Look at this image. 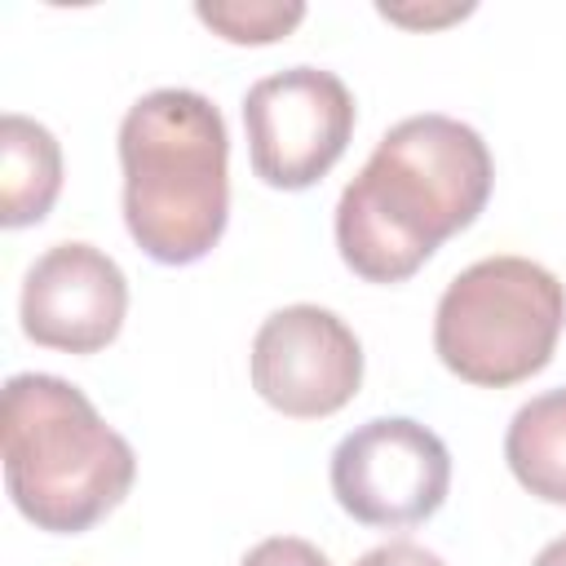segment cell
<instances>
[{
  "mask_svg": "<svg viewBox=\"0 0 566 566\" xmlns=\"http://www.w3.org/2000/svg\"><path fill=\"white\" fill-rule=\"evenodd\" d=\"M495 164L478 128L451 115L394 124L336 203L340 261L367 283L411 279L491 199Z\"/></svg>",
  "mask_w": 566,
  "mask_h": 566,
  "instance_id": "cell-1",
  "label": "cell"
},
{
  "mask_svg": "<svg viewBox=\"0 0 566 566\" xmlns=\"http://www.w3.org/2000/svg\"><path fill=\"white\" fill-rule=\"evenodd\" d=\"M124 226L159 265L203 261L230 217V137L195 88H155L119 124Z\"/></svg>",
  "mask_w": 566,
  "mask_h": 566,
  "instance_id": "cell-2",
  "label": "cell"
},
{
  "mask_svg": "<svg viewBox=\"0 0 566 566\" xmlns=\"http://www.w3.org/2000/svg\"><path fill=\"white\" fill-rule=\"evenodd\" d=\"M4 486L27 522L80 535L102 522L133 486L137 455L97 407L62 376L18 371L0 407Z\"/></svg>",
  "mask_w": 566,
  "mask_h": 566,
  "instance_id": "cell-3",
  "label": "cell"
},
{
  "mask_svg": "<svg viewBox=\"0 0 566 566\" xmlns=\"http://www.w3.org/2000/svg\"><path fill=\"white\" fill-rule=\"evenodd\" d=\"M566 327V287L531 256H486L460 270L433 314L442 367L482 389H509L548 367Z\"/></svg>",
  "mask_w": 566,
  "mask_h": 566,
  "instance_id": "cell-4",
  "label": "cell"
},
{
  "mask_svg": "<svg viewBox=\"0 0 566 566\" xmlns=\"http://www.w3.org/2000/svg\"><path fill=\"white\" fill-rule=\"evenodd\" d=\"M252 172L274 190H305L332 172L354 137V93L323 66H287L243 97Z\"/></svg>",
  "mask_w": 566,
  "mask_h": 566,
  "instance_id": "cell-5",
  "label": "cell"
},
{
  "mask_svg": "<svg viewBox=\"0 0 566 566\" xmlns=\"http://www.w3.org/2000/svg\"><path fill=\"white\" fill-rule=\"evenodd\" d=\"M447 486V442L407 416H376L332 451V495L363 526H416L442 509Z\"/></svg>",
  "mask_w": 566,
  "mask_h": 566,
  "instance_id": "cell-6",
  "label": "cell"
},
{
  "mask_svg": "<svg viewBox=\"0 0 566 566\" xmlns=\"http://www.w3.org/2000/svg\"><path fill=\"white\" fill-rule=\"evenodd\" d=\"M252 389L292 420L336 416L363 385V345L323 305H283L252 336Z\"/></svg>",
  "mask_w": 566,
  "mask_h": 566,
  "instance_id": "cell-7",
  "label": "cell"
},
{
  "mask_svg": "<svg viewBox=\"0 0 566 566\" xmlns=\"http://www.w3.org/2000/svg\"><path fill=\"white\" fill-rule=\"evenodd\" d=\"M124 314L128 279L93 243H53L22 279L18 318L44 349L97 354L119 336Z\"/></svg>",
  "mask_w": 566,
  "mask_h": 566,
  "instance_id": "cell-8",
  "label": "cell"
},
{
  "mask_svg": "<svg viewBox=\"0 0 566 566\" xmlns=\"http://www.w3.org/2000/svg\"><path fill=\"white\" fill-rule=\"evenodd\" d=\"M62 190V146L57 137L27 119L4 115L0 119V221L9 230L35 226L49 217Z\"/></svg>",
  "mask_w": 566,
  "mask_h": 566,
  "instance_id": "cell-9",
  "label": "cell"
},
{
  "mask_svg": "<svg viewBox=\"0 0 566 566\" xmlns=\"http://www.w3.org/2000/svg\"><path fill=\"white\" fill-rule=\"evenodd\" d=\"M504 460L535 500L566 509V389L535 394L513 411Z\"/></svg>",
  "mask_w": 566,
  "mask_h": 566,
  "instance_id": "cell-10",
  "label": "cell"
},
{
  "mask_svg": "<svg viewBox=\"0 0 566 566\" xmlns=\"http://www.w3.org/2000/svg\"><path fill=\"white\" fill-rule=\"evenodd\" d=\"M195 18L212 27L230 44H274L292 35L305 18L301 0H203L195 4Z\"/></svg>",
  "mask_w": 566,
  "mask_h": 566,
  "instance_id": "cell-11",
  "label": "cell"
},
{
  "mask_svg": "<svg viewBox=\"0 0 566 566\" xmlns=\"http://www.w3.org/2000/svg\"><path fill=\"white\" fill-rule=\"evenodd\" d=\"M239 566H332L310 539L296 535H270L256 548H248V557Z\"/></svg>",
  "mask_w": 566,
  "mask_h": 566,
  "instance_id": "cell-12",
  "label": "cell"
},
{
  "mask_svg": "<svg viewBox=\"0 0 566 566\" xmlns=\"http://www.w3.org/2000/svg\"><path fill=\"white\" fill-rule=\"evenodd\" d=\"M354 566H447V562H442L438 553H429V548L411 544V539H389V544L367 548Z\"/></svg>",
  "mask_w": 566,
  "mask_h": 566,
  "instance_id": "cell-13",
  "label": "cell"
},
{
  "mask_svg": "<svg viewBox=\"0 0 566 566\" xmlns=\"http://www.w3.org/2000/svg\"><path fill=\"white\" fill-rule=\"evenodd\" d=\"M473 13V4H447V9H398V4H380V18L402 22V27H438V22H455Z\"/></svg>",
  "mask_w": 566,
  "mask_h": 566,
  "instance_id": "cell-14",
  "label": "cell"
},
{
  "mask_svg": "<svg viewBox=\"0 0 566 566\" xmlns=\"http://www.w3.org/2000/svg\"><path fill=\"white\" fill-rule=\"evenodd\" d=\"M531 566H566V535H557L553 544H544Z\"/></svg>",
  "mask_w": 566,
  "mask_h": 566,
  "instance_id": "cell-15",
  "label": "cell"
}]
</instances>
